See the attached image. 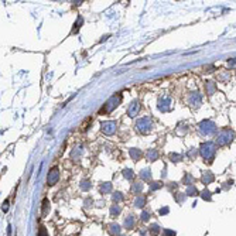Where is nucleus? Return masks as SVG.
<instances>
[{
	"instance_id": "c756f323",
	"label": "nucleus",
	"mask_w": 236,
	"mask_h": 236,
	"mask_svg": "<svg viewBox=\"0 0 236 236\" xmlns=\"http://www.w3.org/2000/svg\"><path fill=\"white\" fill-rule=\"evenodd\" d=\"M161 187H163V183H160V181L150 184V190H151V191H156V190H159V188H161Z\"/></svg>"
},
{
	"instance_id": "7c9ffc66",
	"label": "nucleus",
	"mask_w": 236,
	"mask_h": 236,
	"mask_svg": "<svg viewBox=\"0 0 236 236\" xmlns=\"http://www.w3.org/2000/svg\"><path fill=\"white\" fill-rule=\"evenodd\" d=\"M201 197H202V200H205V201H211L212 198H211V192L209 191H202V194H201Z\"/></svg>"
},
{
	"instance_id": "6e6552de",
	"label": "nucleus",
	"mask_w": 236,
	"mask_h": 236,
	"mask_svg": "<svg viewBox=\"0 0 236 236\" xmlns=\"http://www.w3.org/2000/svg\"><path fill=\"white\" fill-rule=\"evenodd\" d=\"M139 110H140V102L139 101H133L129 105V109H127V115L130 118H136L139 115Z\"/></svg>"
},
{
	"instance_id": "7ed1b4c3",
	"label": "nucleus",
	"mask_w": 236,
	"mask_h": 236,
	"mask_svg": "<svg viewBox=\"0 0 236 236\" xmlns=\"http://www.w3.org/2000/svg\"><path fill=\"white\" fill-rule=\"evenodd\" d=\"M151 129H153V122H151L150 118H142L136 122V130L139 133L147 135L149 132H151Z\"/></svg>"
},
{
	"instance_id": "473e14b6",
	"label": "nucleus",
	"mask_w": 236,
	"mask_h": 236,
	"mask_svg": "<svg viewBox=\"0 0 236 236\" xmlns=\"http://www.w3.org/2000/svg\"><path fill=\"white\" fill-rule=\"evenodd\" d=\"M112 198H113L115 202H119V201H122V200H123V197H122V194H120V192H115Z\"/></svg>"
},
{
	"instance_id": "aec40b11",
	"label": "nucleus",
	"mask_w": 236,
	"mask_h": 236,
	"mask_svg": "<svg viewBox=\"0 0 236 236\" xmlns=\"http://www.w3.org/2000/svg\"><path fill=\"white\" fill-rule=\"evenodd\" d=\"M188 197H195L198 195V190H197L195 185H190V187L187 188V192H185Z\"/></svg>"
},
{
	"instance_id": "c85d7f7f",
	"label": "nucleus",
	"mask_w": 236,
	"mask_h": 236,
	"mask_svg": "<svg viewBox=\"0 0 236 236\" xmlns=\"http://www.w3.org/2000/svg\"><path fill=\"white\" fill-rule=\"evenodd\" d=\"M123 175H125V178L127 180H132L133 177H135V174H133V171L129 170V168H126V170H123Z\"/></svg>"
},
{
	"instance_id": "0eeeda50",
	"label": "nucleus",
	"mask_w": 236,
	"mask_h": 236,
	"mask_svg": "<svg viewBox=\"0 0 236 236\" xmlns=\"http://www.w3.org/2000/svg\"><path fill=\"white\" fill-rule=\"evenodd\" d=\"M60 180V170L58 168H51V171L48 173V177H47V183L48 185H54V184H57V181Z\"/></svg>"
},
{
	"instance_id": "dca6fc26",
	"label": "nucleus",
	"mask_w": 236,
	"mask_h": 236,
	"mask_svg": "<svg viewBox=\"0 0 236 236\" xmlns=\"http://www.w3.org/2000/svg\"><path fill=\"white\" fill-rule=\"evenodd\" d=\"M144 205H146V197L139 195L137 198H136V201H135V207H137V208H143Z\"/></svg>"
},
{
	"instance_id": "bb28decb",
	"label": "nucleus",
	"mask_w": 236,
	"mask_h": 236,
	"mask_svg": "<svg viewBox=\"0 0 236 236\" xmlns=\"http://www.w3.org/2000/svg\"><path fill=\"white\" fill-rule=\"evenodd\" d=\"M170 159L173 160L174 163H178V161H181L183 156H181V154H177V153H171V154H170Z\"/></svg>"
},
{
	"instance_id": "393cba45",
	"label": "nucleus",
	"mask_w": 236,
	"mask_h": 236,
	"mask_svg": "<svg viewBox=\"0 0 236 236\" xmlns=\"http://www.w3.org/2000/svg\"><path fill=\"white\" fill-rule=\"evenodd\" d=\"M120 211H122V208L118 207V205H113V207L110 208V214H112V216L119 215V214H120Z\"/></svg>"
},
{
	"instance_id": "2eb2a0df",
	"label": "nucleus",
	"mask_w": 236,
	"mask_h": 236,
	"mask_svg": "<svg viewBox=\"0 0 236 236\" xmlns=\"http://www.w3.org/2000/svg\"><path fill=\"white\" fill-rule=\"evenodd\" d=\"M109 232L112 233V235H120V226H119L118 224H110L109 225Z\"/></svg>"
},
{
	"instance_id": "b1692460",
	"label": "nucleus",
	"mask_w": 236,
	"mask_h": 236,
	"mask_svg": "<svg viewBox=\"0 0 236 236\" xmlns=\"http://www.w3.org/2000/svg\"><path fill=\"white\" fill-rule=\"evenodd\" d=\"M82 23H84V19H82L81 16H79V17H78V19H77V23L74 24V26H75V27H74L72 33H78V30H79V27H81V26H82Z\"/></svg>"
},
{
	"instance_id": "4c0bfd02",
	"label": "nucleus",
	"mask_w": 236,
	"mask_h": 236,
	"mask_svg": "<svg viewBox=\"0 0 236 236\" xmlns=\"http://www.w3.org/2000/svg\"><path fill=\"white\" fill-rule=\"evenodd\" d=\"M229 68H236V58H233V60H229Z\"/></svg>"
},
{
	"instance_id": "6ab92c4d",
	"label": "nucleus",
	"mask_w": 236,
	"mask_h": 236,
	"mask_svg": "<svg viewBox=\"0 0 236 236\" xmlns=\"http://www.w3.org/2000/svg\"><path fill=\"white\" fill-rule=\"evenodd\" d=\"M183 183H184V184H187L188 187H190V185H192V184H194V177H192V175L190 174V173H187V174L184 175Z\"/></svg>"
},
{
	"instance_id": "f3484780",
	"label": "nucleus",
	"mask_w": 236,
	"mask_h": 236,
	"mask_svg": "<svg viewBox=\"0 0 236 236\" xmlns=\"http://www.w3.org/2000/svg\"><path fill=\"white\" fill-rule=\"evenodd\" d=\"M129 154H130V157L133 160H136L137 161L140 157H142V151L137 150V149H130V151H129Z\"/></svg>"
},
{
	"instance_id": "2f4dec72",
	"label": "nucleus",
	"mask_w": 236,
	"mask_h": 236,
	"mask_svg": "<svg viewBox=\"0 0 236 236\" xmlns=\"http://www.w3.org/2000/svg\"><path fill=\"white\" fill-rule=\"evenodd\" d=\"M81 188L84 190V191H88V190L91 188V183H89V181H82V183H81Z\"/></svg>"
},
{
	"instance_id": "f704fd0d",
	"label": "nucleus",
	"mask_w": 236,
	"mask_h": 236,
	"mask_svg": "<svg viewBox=\"0 0 236 236\" xmlns=\"http://www.w3.org/2000/svg\"><path fill=\"white\" fill-rule=\"evenodd\" d=\"M187 194H178V197H177V201H178V202H183V201H185L187 200Z\"/></svg>"
},
{
	"instance_id": "a211bd4d",
	"label": "nucleus",
	"mask_w": 236,
	"mask_h": 236,
	"mask_svg": "<svg viewBox=\"0 0 236 236\" xmlns=\"http://www.w3.org/2000/svg\"><path fill=\"white\" fill-rule=\"evenodd\" d=\"M82 153H84V147H82V146H77L75 149H74L72 153H71V157H72V159H78V156H81Z\"/></svg>"
},
{
	"instance_id": "4be33fe9",
	"label": "nucleus",
	"mask_w": 236,
	"mask_h": 236,
	"mask_svg": "<svg viewBox=\"0 0 236 236\" xmlns=\"http://www.w3.org/2000/svg\"><path fill=\"white\" fill-rule=\"evenodd\" d=\"M48 211H50V202L47 198H44V200H43V216L47 215Z\"/></svg>"
},
{
	"instance_id": "5701e85b",
	"label": "nucleus",
	"mask_w": 236,
	"mask_h": 236,
	"mask_svg": "<svg viewBox=\"0 0 236 236\" xmlns=\"http://www.w3.org/2000/svg\"><path fill=\"white\" fill-rule=\"evenodd\" d=\"M112 191V184L110 183H105V184H102L101 185V192H110Z\"/></svg>"
},
{
	"instance_id": "a878e982",
	"label": "nucleus",
	"mask_w": 236,
	"mask_h": 236,
	"mask_svg": "<svg viewBox=\"0 0 236 236\" xmlns=\"http://www.w3.org/2000/svg\"><path fill=\"white\" fill-rule=\"evenodd\" d=\"M142 190H143V185L140 183H135V184H133V187H132V191L136 192V194H139Z\"/></svg>"
},
{
	"instance_id": "1a4fd4ad",
	"label": "nucleus",
	"mask_w": 236,
	"mask_h": 236,
	"mask_svg": "<svg viewBox=\"0 0 236 236\" xmlns=\"http://www.w3.org/2000/svg\"><path fill=\"white\" fill-rule=\"evenodd\" d=\"M171 109V99L168 96H163L159 101V110L161 112H168Z\"/></svg>"
},
{
	"instance_id": "412c9836",
	"label": "nucleus",
	"mask_w": 236,
	"mask_h": 236,
	"mask_svg": "<svg viewBox=\"0 0 236 236\" xmlns=\"http://www.w3.org/2000/svg\"><path fill=\"white\" fill-rule=\"evenodd\" d=\"M125 226H126L127 229H133V226H135V218H133V216L126 218V221H125Z\"/></svg>"
},
{
	"instance_id": "f257e3e1",
	"label": "nucleus",
	"mask_w": 236,
	"mask_h": 236,
	"mask_svg": "<svg viewBox=\"0 0 236 236\" xmlns=\"http://www.w3.org/2000/svg\"><path fill=\"white\" fill-rule=\"evenodd\" d=\"M120 102H122V95L120 94H115L113 96H110L108 101H106V103L103 106H102V109L99 110V113H110L113 109H116L119 105H120Z\"/></svg>"
},
{
	"instance_id": "ea45409f",
	"label": "nucleus",
	"mask_w": 236,
	"mask_h": 236,
	"mask_svg": "<svg viewBox=\"0 0 236 236\" xmlns=\"http://www.w3.org/2000/svg\"><path fill=\"white\" fill-rule=\"evenodd\" d=\"M2 209H3L4 212L9 209V201H4V204H3V207H2Z\"/></svg>"
},
{
	"instance_id": "a19ab883",
	"label": "nucleus",
	"mask_w": 236,
	"mask_h": 236,
	"mask_svg": "<svg viewBox=\"0 0 236 236\" xmlns=\"http://www.w3.org/2000/svg\"><path fill=\"white\" fill-rule=\"evenodd\" d=\"M166 214H168V208H163V209H160V215H166Z\"/></svg>"
},
{
	"instance_id": "9d476101",
	"label": "nucleus",
	"mask_w": 236,
	"mask_h": 236,
	"mask_svg": "<svg viewBox=\"0 0 236 236\" xmlns=\"http://www.w3.org/2000/svg\"><path fill=\"white\" fill-rule=\"evenodd\" d=\"M190 105L195 106V108H198L201 105V95L198 92H192L191 94V96H190Z\"/></svg>"
},
{
	"instance_id": "cd10ccee",
	"label": "nucleus",
	"mask_w": 236,
	"mask_h": 236,
	"mask_svg": "<svg viewBox=\"0 0 236 236\" xmlns=\"http://www.w3.org/2000/svg\"><path fill=\"white\" fill-rule=\"evenodd\" d=\"M159 225H157V224H153V225H151V226H150V228H149V231H151V235H159V232H160V231H159Z\"/></svg>"
},
{
	"instance_id": "e433bc0d",
	"label": "nucleus",
	"mask_w": 236,
	"mask_h": 236,
	"mask_svg": "<svg viewBox=\"0 0 236 236\" xmlns=\"http://www.w3.org/2000/svg\"><path fill=\"white\" fill-rule=\"evenodd\" d=\"M164 235L166 236H175L174 231H170V229H164Z\"/></svg>"
},
{
	"instance_id": "f8f14e48",
	"label": "nucleus",
	"mask_w": 236,
	"mask_h": 236,
	"mask_svg": "<svg viewBox=\"0 0 236 236\" xmlns=\"http://www.w3.org/2000/svg\"><path fill=\"white\" fill-rule=\"evenodd\" d=\"M201 180H202V183L207 185V184H211L212 181H214V175H212L211 171H205L202 174V178Z\"/></svg>"
},
{
	"instance_id": "39448f33",
	"label": "nucleus",
	"mask_w": 236,
	"mask_h": 236,
	"mask_svg": "<svg viewBox=\"0 0 236 236\" xmlns=\"http://www.w3.org/2000/svg\"><path fill=\"white\" fill-rule=\"evenodd\" d=\"M200 130H201L202 135L211 136L216 132V126H215V123L211 122V120H204V122L200 125Z\"/></svg>"
},
{
	"instance_id": "9b49d317",
	"label": "nucleus",
	"mask_w": 236,
	"mask_h": 236,
	"mask_svg": "<svg viewBox=\"0 0 236 236\" xmlns=\"http://www.w3.org/2000/svg\"><path fill=\"white\" fill-rule=\"evenodd\" d=\"M205 91L208 95H214L216 91V84L214 81H207L205 82Z\"/></svg>"
},
{
	"instance_id": "423d86ee",
	"label": "nucleus",
	"mask_w": 236,
	"mask_h": 236,
	"mask_svg": "<svg viewBox=\"0 0 236 236\" xmlns=\"http://www.w3.org/2000/svg\"><path fill=\"white\" fill-rule=\"evenodd\" d=\"M101 126H102V132H103L105 135H108V136L116 133V129H118V125H116V122H113V120L103 122Z\"/></svg>"
},
{
	"instance_id": "72a5a7b5",
	"label": "nucleus",
	"mask_w": 236,
	"mask_h": 236,
	"mask_svg": "<svg viewBox=\"0 0 236 236\" xmlns=\"http://www.w3.org/2000/svg\"><path fill=\"white\" fill-rule=\"evenodd\" d=\"M149 218H150V212H149V211H143L142 212V221L147 222V221H149Z\"/></svg>"
},
{
	"instance_id": "c9c22d12",
	"label": "nucleus",
	"mask_w": 236,
	"mask_h": 236,
	"mask_svg": "<svg viewBox=\"0 0 236 236\" xmlns=\"http://www.w3.org/2000/svg\"><path fill=\"white\" fill-rule=\"evenodd\" d=\"M197 154H198L197 150H190V151H188V157H190V159H195Z\"/></svg>"
},
{
	"instance_id": "58836bf2",
	"label": "nucleus",
	"mask_w": 236,
	"mask_h": 236,
	"mask_svg": "<svg viewBox=\"0 0 236 236\" xmlns=\"http://www.w3.org/2000/svg\"><path fill=\"white\" fill-rule=\"evenodd\" d=\"M38 236H48V235H47V231H45V228H40Z\"/></svg>"
},
{
	"instance_id": "ddd939ff",
	"label": "nucleus",
	"mask_w": 236,
	"mask_h": 236,
	"mask_svg": "<svg viewBox=\"0 0 236 236\" xmlns=\"http://www.w3.org/2000/svg\"><path fill=\"white\" fill-rule=\"evenodd\" d=\"M140 178L143 180V181H150L151 180V173H150V170H147V168H144V170H142L140 171Z\"/></svg>"
},
{
	"instance_id": "4468645a",
	"label": "nucleus",
	"mask_w": 236,
	"mask_h": 236,
	"mask_svg": "<svg viewBox=\"0 0 236 236\" xmlns=\"http://www.w3.org/2000/svg\"><path fill=\"white\" fill-rule=\"evenodd\" d=\"M147 159H149V161H156V160L159 159V151L157 150H149L147 151Z\"/></svg>"
},
{
	"instance_id": "f03ea898",
	"label": "nucleus",
	"mask_w": 236,
	"mask_h": 236,
	"mask_svg": "<svg viewBox=\"0 0 236 236\" xmlns=\"http://www.w3.org/2000/svg\"><path fill=\"white\" fill-rule=\"evenodd\" d=\"M200 151H201V156L204 157L205 161L212 163V160H214V157H215V144L211 143V142L202 143V144H201Z\"/></svg>"
},
{
	"instance_id": "20e7f679",
	"label": "nucleus",
	"mask_w": 236,
	"mask_h": 236,
	"mask_svg": "<svg viewBox=\"0 0 236 236\" xmlns=\"http://www.w3.org/2000/svg\"><path fill=\"white\" fill-rule=\"evenodd\" d=\"M232 140H233V132L231 130V129H224V130H221L219 135H218L216 144H218V146H225V144H229Z\"/></svg>"
}]
</instances>
